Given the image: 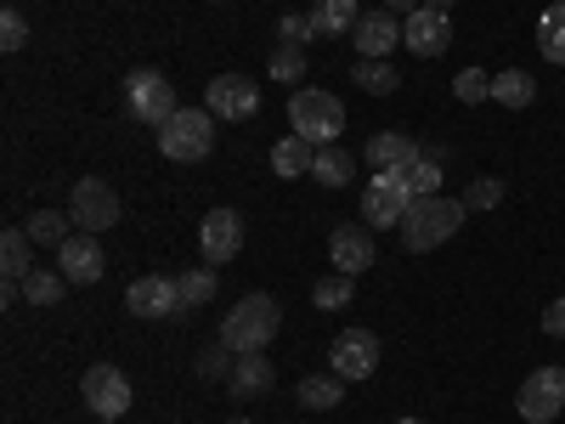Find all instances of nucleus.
I'll list each match as a JSON object with an SVG mask.
<instances>
[{
  "mask_svg": "<svg viewBox=\"0 0 565 424\" xmlns=\"http://www.w3.org/2000/svg\"><path fill=\"white\" fill-rule=\"evenodd\" d=\"M79 396L97 418H125L130 413V380L114 368V362H90L85 380H79Z\"/></svg>",
  "mask_w": 565,
  "mask_h": 424,
  "instance_id": "6e6552de",
  "label": "nucleus"
},
{
  "mask_svg": "<svg viewBox=\"0 0 565 424\" xmlns=\"http://www.w3.org/2000/svg\"><path fill=\"white\" fill-rule=\"evenodd\" d=\"M63 289H68L63 272H40V266H34V272L23 277V300H29V306H57Z\"/></svg>",
  "mask_w": 565,
  "mask_h": 424,
  "instance_id": "7c9ffc66",
  "label": "nucleus"
},
{
  "mask_svg": "<svg viewBox=\"0 0 565 424\" xmlns=\"http://www.w3.org/2000/svg\"><path fill=\"white\" fill-rule=\"evenodd\" d=\"M424 7V0H385V12H396V18H413Z\"/></svg>",
  "mask_w": 565,
  "mask_h": 424,
  "instance_id": "ea45409f",
  "label": "nucleus"
},
{
  "mask_svg": "<svg viewBox=\"0 0 565 424\" xmlns=\"http://www.w3.org/2000/svg\"><path fill=\"white\" fill-rule=\"evenodd\" d=\"M311 159H317V148L306 136H282L277 148H271V170L282 176V181H295V176H311Z\"/></svg>",
  "mask_w": 565,
  "mask_h": 424,
  "instance_id": "5701e85b",
  "label": "nucleus"
},
{
  "mask_svg": "<svg viewBox=\"0 0 565 424\" xmlns=\"http://www.w3.org/2000/svg\"><path fill=\"white\" fill-rule=\"evenodd\" d=\"M351 80H356V85L367 91V97H391V91L402 85V74H396V68H391L385 57H362V63L351 68Z\"/></svg>",
  "mask_w": 565,
  "mask_h": 424,
  "instance_id": "bb28decb",
  "label": "nucleus"
},
{
  "mask_svg": "<svg viewBox=\"0 0 565 424\" xmlns=\"http://www.w3.org/2000/svg\"><path fill=\"white\" fill-rule=\"evenodd\" d=\"M492 103H503V108H532V103H537V80H532L526 68L492 74Z\"/></svg>",
  "mask_w": 565,
  "mask_h": 424,
  "instance_id": "4be33fe9",
  "label": "nucleus"
},
{
  "mask_svg": "<svg viewBox=\"0 0 565 424\" xmlns=\"http://www.w3.org/2000/svg\"><path fill=\"white\" fill-rule=\"evenodd\" d=\"M0 45H7V52H23V45H29V23H23V12H7V18H0Z\"/></svg>",
  "mask_w": 565,
  "mask_h": 424,
  "instance_id": "e433bc0d",
  "label": "nucleus"
},
{
  "mask_svg": "<svg viewBox=\"0 0 565 424\" xmlns=\"http://www.w3.org/2000/svg\"><path fill=\"white\" fill-rule=\"evenodd\" d=\"M351 295H356V277L334 272V277H322L317 289H311V306L317 311H340V306H351Z\"/></svg>",
  "mask_w": 565,
  "mask_h": 424,
  "instance_id": "2f4dec72",
  "label": "nucleus"
},
{
  "mask_svg": "<svg viewBox=\"0 0 565 424\" xmlns=\"http://www.w3.org/2000/svg\"><path fill=\"white\" fill-rule=\"evenodd\" d=\"M396 40H402V18L396 12H362L356 29H351V45L362 57H391Z\"/></svg>",
  "mask_w": 565,
  "mask_h": 424,
  "instance_id": "dca6fc26",
  "label": "nucleus"
},
{
  "mask_svg": "<svg viewBox=\"0 0 565 424\" xmlns=\"http://www.w3.org/2000/svg\"><path fill=\"white\" fill-rule=\"evenodd\" d=\"M215 266H193V272H175V295H181V311H193V306H210L215 300Z\"/></svg>",
  "mask_w": 565,
  "mask_h": 424,
  "instance_id": "393cba45",
  "label": "nucleus"
},
{
  "mask_svg": "<svg viewBox=\"0 0 565 424\" xmlns=\"http://www.w3.org/2000/svg\"><path fill=\"white\" fill-rule=\"evenodd\" d=\"M463 199H413V210L402 215V244L413 250V255H424V250H441L452 232L463 226Z\"/></svg>",
  "mask_w": 565,
  "mask_h": 424,
  "instance_id": "f03ea898",
  "label": "nucleus"
},
{
  "mask_svg": "<svg viewBox=\"0 0 565 424\" xmlns=\"http://www.w3.org/2000/svg\"><path fill=\"white\" fill-rule=\"evenodd\" d=\"M125 306L136 317H170L181 311V295H175V277H136L125 289Z\"/></svg>",
  "mask_w": 565,
  "mask_h": 424,
  "instance_id": "f3484780",
  "label": "nucleus"
},
{
  "mask_svg": "<svg viewBox=\"0 0 565 424\" xmlns=\"http://www.w3.org/2000/svg\"><path fill=\"white\" fill-rule=\"evenodd\" d=\"M0 272H7V300L23 295V277L34 272V239L29 226H7V239H0Z\"/></svg>",
  "mask_w": 565,
  "mask_h": 424,
  "instance_id": "6ab92c4d",
  "label": "nucleus"
},
{
  "mask_svg": "<svg viewBox=\"0 0 565 424\" xmlns=\"http://www.w3.org/2000/svg\"><path fill=\"white\" fill-rule=\"evenodd\" d=\"M204 108H210L215 119H255V114H260V85L244 80V74H221V80H210V91H204Z\"/></svg>",
  "mask_w": 565,
  "mask_h": 424,
  "instance_id": "9b49d317",
  "label": "nucleus"
},
{
  "mask_svg": "<svg viewBox=\"0 0 565 424\" xmlns=\"http://www.w3.org/2000/svg\"><path fill=\"white\" fill-rule=\"evenodd\" d=\"M68 215L79 232H108L125 210H119V193L103 181V176H79L74 181V199H68Z\"/></svg>",
  "mask_w": 565,
  "mask_h": 424,
  "instance_id": "0eeeda50",
  "label": "nucleus"
},
{
  "mask_svg": "<svg viewBox=\"0 0 565 424\" xmlns=\"http://www.w3.org/2000/svg\"><path fill=\"white\" fill-rule=\"evenodd\" d=\"M430 7H441V12H447V7H452V0H430Z\"/></svg>",
  "mask_w": 565,
  "mask_h": 424,
  "instance_id": "a19ab883",
  "label": "nucleus"
},
{
  "mask_svg": "<svg viewBox=\"0 0 565 424\" xmlns=\"http://www.w3.org/2000/svg\"><path fill=\"white\" fill-rule=\"evenodd\" d=\"M215 148V114L210 108H175L170 125H159V153L175 165H199Z\"/></svg>",
  "mask_w": 565,
  "mask_h": 424,
  "instance_id": "7ed1b4c3",
  "label": "nucleus"
},
{
  "mask_svg": "<svg viewBox=\"0 0 565 424\" xmlns=\"http://www.w3.org/2000/svg\"><path fill=\"white\" fill-rule=\"evenodd\" d=\"M232 424H249V418H232Z\"/></svg>",
  "mask_w": 565,
  "mask_h": 424,
  "instance_id": "37998d69",
  "label": "nucleus"
},
{
  "mask_svg": "<svg viewBox=\"0 0 565 424\" xmlns=\"http://www.w3.org/2000/svg\"><path fill=\"white\" fill-rule=\"evenodd\" d=\"M402 181H407L413 199H436V193H441V159H436V153H418V159L402 170Z\"/></svg>",
  "mask_w": 565,
  "mask_h": 424,
  "instance_id": "c85d7f7f",
  "label": "nucleus"
},
{
  "mask_svg": "<svg viewBox=\"0 0 565 424\" xmlns=\"http://www.w3.org/2000/svg\"><path fill=\"white\" fill-rule=\"evenodd\" d=\"M543 335L548 340H565V300H548L543 306Z\"/></svg>",
  "mask_w": 565,
  "mask_h": 424,
  "instance_id": "58836bf2",
  "label": "nucleus"
},
{
  "mask_svg": "<svg viewBox=\"0 0 565 424\" xmlns=\"http://www.w3.org/2000/svg\"><path fill=\"white\" fill-rule=\"evenodd\" d=\"M57 272H63L68 283H97V277L108 272V255H103V244H97V232H74V239L57 250Z\"/></svg>",
  "mask_w": 565,
  "mask_h": 424,
  "instance_id": "4468645a",
  "label": "nucleus"
},
{
  "mask_svg": "<svg viewBox=\"0 0 565 424\" xmlns=\"http://www.w3.org/2000/svg\"><path fill=\"white\" fill-rule=\"evenodd\" d=\"M226 385H232V396H238V402L266 396V391L277 385L271 357H266V351H238V362H232V373H226Z\"/></svg>",
  "mask_w": 565,
  "mask_h": 424,
  "instance_id": "a211bd4d",
  "label": "nucleus"
},
{
  "mask_svg": "<svg viewBox=\"0 0 565 424\" xmlns=\"http://www.w3.org/2000/svg\"><path fill=\"white\" fill-rule=\"evenodd\" d=\"M311 181H322V187H345V181H351V153L340 148V141L317 148V159H311Z\"/></svg>",
  "mask_w": 565,
  "mask_h": 424,
  "instance_id": "cd10ccee",
  "label": "nucleus"
},
{
  "mask_svg": "<svg viewBox=\"0 0 565 424\" xmlns=\"http://www.w3.org/2000/svg\"><path fill=\"white\" fill-rule=\"evenodd\" d=\"M328 368H334L345 385L367 380V373L380 368V340H373L367 328H345V335H340L334 346H328Z\"/></svg>",
  "mask_w": 565,
  "mask_h": 424,
  "instance_id": "9d476101",
  "label": "nucleus"
},
{
  "mask_svg": "<svg viewBox=\"0 0 565 424\" xmlns=\"http://www.w3.org/2000/svg\"><path fill=\"white\" fill-rule=\"evenodd\" d=\"M452 97H458V103H487V97H492V80H487L481 68H463V74L452 80Z\"/></svg>",
  "mask_w": 565,
  "mask_h": 424,
  "instance_id": "f704fd0d",
  "label": "nucleus"
},
{
  "mask_svg": "<svg viewBox=\"0 0 565 424\" xmlns=\"http://www.w3.org/2000/svg\"><path fill=\"white\" fill-rule=\"evenodd\" d=\"M266 68H271V80H282V85H300V80H306V52L282 40L277 52H271V63H266Z\"/></svg>",
  "mask_w": 565,
  "mask_h": 424,
  "instance_id": "473e14b6",
  "label": "nucleus"
},
{
  "mask_svg": "<svg viewBox=\"0 0 565 424\" xmlns=\"http://www.w3.org/2000/svg\"><path fill=\"white\" fill-rule=\"evenodd\" d=\"M328 261H334V272L345 277H362L373 261H380V250H373V226H334L328 232Z\"/></svg>",
  "mask_w": 565,
  "mask_h": 424,
  "instance_id": "ddd939ff",
  "label": "nucleus"
},
{
  "mask_svg": "<svg viewBox=\"0 0 565 424\" xmlns=\"http://www.w3.org/2000/svg\"><path fill=\"white\" fill-rule=\"evenodd\" d=\"M503 204V181L498 176H476L469 181V193H463V210L476 215V210H498Z\"/></svg>",
  "mask_w": 565,
  "mask_h": 424,
  "instance_id": "72a5a7b5",
  "label": "nucleus"
},
{
  "mask_svg": "<svg viewBox=\"0 0 565 424\" xmlns=\"http://www.w3.org/2000/svg\"><path fill=\"white\" fill-rule=\"evenodd\" d=\"M199 244H204V261H232L244 250V221H238V210H210L204 215V226H199Z\"/></svg>",
  "mask_w": 565,
  "mask_h": 424,
  "instance_id": "2eb2a0df",
  "label": "nucleus"
},
{
  "mask_svg": "<svg viewBox=\"0 0 565 424\" xmlns=\"http://www.w3.org/2000/svg\"><path fill=\"white\" fill-rule=\"evenodd\" d=\"M277 29H282V40H289V45H306V40H317L311 18H300V12H289V18H282Z\"/></svg>",
  "mask_w": 565,
  "mask_h": 424,
  "instance_id": "4c0bfd02",
  "label": "nucleus"
},
{
  "mask_svg": "<svg viewBox=\"0 0 565 424\" xmlns=\"http://www.w3.org/2000/svg\"><path fill=\"white\" fill-rule=\"evenodd\" d=\"M514 407H521L526 424H548L565 407V368H532L521 396H514Z\"/></svg>",
  "mask_w": 565,
  "mask_h": 424,
  "instance_id": "1a4fd4ad",
  "label": "nucleus"
},
{
  "mask_svg": "<svg viewBox=\"0 0 565 424\" xmlns=\"http://www.w3.org/2000/svg\"><path fill=\"white\" fill-rule=\"evenodd\" d=\"M289 125H295V136H306L311 148H328V141H340V130H345V108H340V97L334 91H295L289 97Z\"/></svg>",
  "mask_w": 565,
  "mask_h": 424,
  "instance_id": "20e7f679",
  "label": "nucleus"
},
{
  "mask_svg": "<svg viewBox=\"0 0 565 424\" xmlns=\"http://www.w3.org/2000/svg\"><path fill=\"white\" fill-rule=\"evenodd\" d=\"M413 210V193L402 170H373V181L362 187V221L367 226H402V215Z\"/></svg>",
  "mask_w": 565,
  "mask_h": 424,
  "instance_id": "423d86ee",
  "label": "nucleus"
},
{
  "mask_svg": "<svg viewBox=\"0 0 565 424\" xmlns=\"http://www.w3.org/2000/svg\"><path fill=\"white\" fill-rule=\"evenodd\" d=\"M537 52H543L548 63H565V0H554V7L543 12V23H537Z\"/></svg>",
  "mask_w": 565,
  "mask_h": 424,
  "instance_id": "c756f323",
  "label": "nucleus"
},
{
  "mask_svg": "<svg viewBox=\"0 0 565 424\" xmlns=\"http://www.w3.org/2000/svg\"><path fill=\"white\" fill-rule=\"evenodd\" d=\"M306 18H311L317 40H328V34H351L362 12H356V0H317V7H311Z\"/></svg>",
  "mask_w": 565,
  "mask_h": 424,
  "instance_id": "412c9836",
  "label": "nucleus"
},
{
  "mask_svg": "<svg viewBox=\"0 0 565 424\" xmlns=\"http://www.w3.org/2000/svg\"><path fill=\"white\" fill-rule=\"evenodd\" d=\"M418 153H424V148H418L413 136H402V130H380V136H367V165H373V170H407Z\"/></svg>",
  "mask_w": 565,
  "mask_h": 424,
  "instance_id": "aec40b11",
  "label": "nucleus"
},
{
  "mask_svg": "<svg viewBox=\"0 0 565 424\" xmlns=\"http://www.w3.org/2000/svg\"><path fill=\"white\" fill-rule=\"evenodd\" d=\"M232 362H238V351H226V346H210V351L199 357V373H204V380H226V373H232Z\"/></svg>",
  "mask_w": 565,
  "mask_h": 424,
  "instance_id": "c9c22d12",
  "label": "nucleus"
},
{
  "mask_svg": "<svg viewBox=\"0 0 565 424\" xmlns=\"http://www.w3.org/2000/svg\"><path fill=\"white\" fill-rule=\"evenodd\" d=\"M74 232H79L74 215H57V210H34V215H29V239H34L40 250H63Z\"/></svg>",
  "mask_w": 565,
  "mask_h": 424,
  "instance_id": "b1692460",
  "label": "nucleus"
},
{
  "mask_svg": "<svg viewBox=\"0 0 565 424\" xmlns=\"http://www.w3.org/2000/svg\"><path fill=\"white\" fill-rule=\"evenodd\" d=\"M402 45L413 57H441L452 45V18L441 7H418L413 18H402Z\"/></svg>",
  "mask_w": 565,
  "mask_h": 424,
  "instance_id": "f8f14e48",
  "label": "nucleus"
},
{
  "mask_svg": "<svg viewBox=\"0 0 565 424\" xmlns=\"http://www.w3.org/2000/svg\"><path fill=\"white\" fill-rule=\"evenodd\" d=\"M396 424H424V418H396Z\"/></svg>",
  "mask_w": 565,
  "mask_h": 424,
  "instance_id": "79ce46f5",
  "label": "nucleus"
},
{
  "mask_svg": "<svg viewBox=\"0 0 565 424\" xmlns=\"http://www.w3.org/2000/svg\"><path fill=\"white\" fill-rule=\"evenodd\" d=\"M215 7H226V0H215Z\"/></svg>",
  "mask_w": 565,
  "mask_h": 424,
  "instance_id": "c03bdc74",
  "label": "nucleus"
},
{
  "mask_svg": "<svg viewBox=\"0 0 565 424\" xmlns=\"http://www.w3.org/2000/svg\"><path fill=\"white\" fill-rule=\"evenodd\" d=\"M277 328H282L277 300L271 295H244L238 306L221 317V346L226 351H266L277 340Z\"/></svg>",
  "mask_w": 565,
  "mask_h": 424,
  "instance_id": "f257e3e1",
  "label": "nucleus"
},
{
  "mask_svg": "<svg viewBox=\"0 0 565 424\" xmlns=\"http://www.w3.org/2000/svg\"><path fill=\"white\" fill-rule=\"evenodd\" d=\"M300 402H306L311 413L340 407V402H345V380H340V373H311V380H300Z\"/></svg>",
  "mask_w": 565,
  "mask_h": 424,
  "instance_id": "a878e982",
  "label": "nucleus"
},
{
  "mask_svg": "<svg viewBox=\"0 0 565 424\" xmlns=\"http://www.w3.org/2000/svg\"><path fill=\"white\" fill-rule=\"evenodd\" d=\"M125 108H130V119H141V125H170V114H175V85H170L159 68H136V74H125Z\"/></svg>",
  "mask_w": 565,
  "mask_h": 424,
  "instance_id": "39448f33",
  "label": "nucleus"
}]
</instances>
